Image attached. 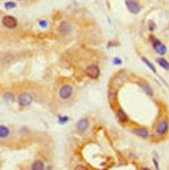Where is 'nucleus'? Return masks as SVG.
I'll use <instances>...</instances> for the list:
<instances>
[{
    "mask_svg": "<svg viewBox=\"0 0 169 170\" xmlns=\"http://www.w3.org/2000/svg\"><path fill=\"white\" fill-rule=\"evenodd\" d=\"M169 131V120L167 118H162L157 122L154 127V135L155 137H165Z\"/></svg>",
    "mask_w": 169,
    "mask_h": 170,
    "instance_id": "f257e3e1",
    "label": "nucleus"
},
{
    "mask_svg": "<svg viewBox=\"0 0 169 170\" xmlns=\"http://www.w3.org/2000/svg\"><path fill=\"white\" fill-rule=\"evenodd\" d=\"M126 80H127V72L126 70H120V72H118L112 77V80H111V91H116L118 88L122 87V85L126 83Z\"/></svg>",
    "mask_w": 169,
    "mask_h": 170,
    "instance_id": "f03ea898",
    "label": "nucleus"
},
{
    "mask_svg": "<svg viewBox=\"0 0 169 170\" xmlns=\"http://www.w3.org/2000/svg\"><path fill=\"white\" fill-rule=\"evenodd\" d=\"M16 101H18V105L20 108H26V107H30V105L33 104L34 96L31 93H29V92H22V93L18 96V99H16Z\"/></svg>",
    "mask_w": 169,
    "mask_h": 170,
    "instance_id": "7ed1b4c3",
    "label": "nucleus"
},
{
    "mask_svg": "<svg viewBox=\"0 0 169 170\" xmlns=\"http://www.w3.org/2000/svg\"><path fill=\"white\" fill-rule=\"evenodd\" d=\"M73 87L69 84H64L60 87L58 89V97L61 100H68V99H70L73 96Z\"/></svg>",
    "mask_w": 169,
    "mask_h": 170,
    "instance_id": "20e7f679",
    "label": "nucleus"
},
{
    "mask_svg": "<svg viewBox=\"0 0 169 170\" xmlns=\"http://www.w3.org/2000/svg\"><path fill=\"white\" fill-rule=\"evenodd\" d=\"M124 4H126V8L128 10V12L133 14V15H138L142 10L138 0H124Z\"/></svg>",
    "mask_w": 169,
    "mask_h": 170,
    "instance_id": "39448f33",
    "label": "nucleus"
},
{
    "mask_svg": "<svg viewBox=\"0 0 169 170\" xmlns=\"http://www.w3.org/2000/svg\"><path fill=\"white\" fill-rule=\"evenodd\" d=\"M72 31H73V26H72V23L68 22V20H64V22H61L58 25V33L61 35L68 37L72 34Z\"/></svg>",
    "mask_w": 169,
    "mask_h": 170,
    "instance_id": "423d86ee",
    "label": "nucleus"
},
{
    "mask_svg": "<svg viewBox=\"0 0 169 170\" xmlns=\"http://www.w3.org/2000/svg\"><path fill=\"white\" fill-rule=\"evenodd\" d=\"M2 25L4 26L6 29L12 30V29H16V27H18V20H16L15 16L6 15V16H3V19H2Z\"/></svg>",
    "mask_w": 169,
    "mask_h": 170,
    "instance_id": "0eeeda50",
    "label": "nucleus"
},
{
    "mask_svg": "<svg viewBox=\"0 0 169 170\" xmlns=\"http://www.w3.org/2000/svg\"><path fill=\"white\" fill-rule=\"evenodd\" d=\"M85 74L89 79H92V80H96V79H99L100 77V69H99V66L96 65V64H92V65H89L87 68V70H85Z\"/></svg>",
    "mask_w": 169,
    "mask_h": 170,
    "instance_id": "6e6552de",
    "label": "nucleus"
},
{
    "mask_svg": "<svg viewBox=\"0 0 169 170\" xmlns=\"http://www.w3.org/2000/svg\"><path fill=\"white\" fill-rule=\"evenodd\" d=\"M88 128H89V120H88L87 118H81V119H79V122H76V131L77 132L83 134Z\"/></svg>",
    "mask_w": 169,
    "mask_h": 170,
    "instance_id": "1a4fd4ad",
    "label": "nucleus"
},
{
    "mask_svg": "<svg viewBox=\"0 0 169 170\" xmlns=\"http://www.w3.org/2000/svg\"><path fill=\"white\" fill-rule=\"evenodd\" d=\"M133 132L134 135H137V137H140V138H142V139H147V138H150V131L147 130L146 127H135V128H133Z\"/></svg>",
    "mask_w": 169,
    "mask_h": 170,
    "instance_id": "9d476101",
    "label": "nucleus"
},
{
    "mask_svg": "<svg viewBox=\"0 0 169 170\" xmlns=\"http://www.w3.org/2000/svg\"><path fill=\"white\" fill-rule=\"evenodd\" d=\"M138 87H140L141 89L149 97H153V96H154V91H153V88L150 87V84H149L147 81H143V80H142V81H138Z\"/></svg>",
    "mask_w": 169,
    "mask_h": 170,
    "instance_id": "9b49d317",
    "label": "nucleus"
},
{
    "mask_svg": "<svg viewBox=\"0 0 169 170\" xmlns=\"http://www.w3.org/2000/svg\"><path fill=\"white\" fill-rule=\"evenodd\" d=\"M115 116H116L118 122H119L120 124H127L128 123V116H127L126 111H123L122 108H116V111H115Z\"/></svg>",
    "mask_w": 169,
    "mask_h": 170,
    "instance_id": "f8f14e48",
    "label": "nucleus"
},
{
    "mask_svg": "<svg viewBox=\"0 0 169 170\" xmlns=\"http://www.w3.org/2000/svg\"><path fill=\"white\" fill-rule=\"evenodd\" d=\"M11 137V130L10 127H7L4 124H0V139L4 141V139H8Z\"/></svg>",
    "mask_w": 169,
    "mask_h": 170,
    "instance_id": "ddd939ff",
    "label": "nucleus"
},
{
    "mask_svg": "<svg viewBox=\"0 0 169 170\" xmlns=\"http://www.w3.org/2000/svg\"><path fill=\"white\" fill-rule=\"evenodd\" d=\"M30 169L31 170H45L46 169V165L42 159H35L31 165H30Z\"/></svg>",
    "mask_w": 169,
    "mask_h": 170,
    "instance_id": "4468645a",
    "label": "nucleus"
},
{
    "mask_svg": "<svg viewBox=\"0 0 169 170\" xmlns=\"http://www.w3.org/2000/svg\"><path fill=\"white\" fill-rule=\"evenodd\" d=\"M3 100H4L7 104H11L14 101H16V97L14 96L12 92H6V93H3Z\"/></svg>",
    "mask_w": 169,
    "mask_h": 170,
    "instance_id": "2eb2a0df",
    "label": "nucleus"
},
{
    "mask_svg": "<svg viewBox=\"0 0 169 170\" xmlns=\"http://www.w3.org/2000/svg\"><path fill=\"white\" fill-rule=\"evenodd\" d=\"M141 60H142V62H143L145 65H146V66L149 68V69L151 70V72H153L154 74H157V76H158V73H157V69H155V68H154V65H153V64H151L150 61H149V60L146 58V57H141Z\"/></svg>",
    "mask_w": 169,
    "mask_h": 170,
    "instance_id": "dca6fc26",
    "label": "nucleus"
},
{
    "mask_svg": "<svg viewBox=\"0 0 169 170\" xmlns=\"http://www.w3.org/2000/svg\"><path fill=\"white\" fill-rule=\"evenodd\" d=\"M157 64L162 68V69L169 70V62L165 58H162V57H157Z\"/></svg>",
    "mask_w": 169,
    "mask_h": 170,
    "instance_id": "f3484780",
    "label": "nucleus"
},
{
    "mask_svg": "<svg viewBox=\"0 0 169 170\" xmlns=\"http://www.w3.org/2000/svg\"><path fill=\"white\" fill-rule=\"evenodd\" d=\"M149 41H150V42H151V46H153V49H154V50L157 49V47H158V46H160L161 43H162L161 41L158 39V38H155L154 35H150V37H149Z\"/></svg>",
    "mask_w": 169,
    "mask_h": 170,
    "instance_id": "a211bd4d",
    "label": "nucleus"
},
{
    "mask_svg": "<svg viewBox=\"0 0 169 170\" xmlns=\"http://www.w3.org/2000/svg\"><path fill=\"white\" fill-rule=\"evenodd\" d=\"M154 52L157 53V54H158V56H160V57H161V56H164V54H167V46H165L164 43H161V45L158 46L157 49L154 50Z\"/></svg>",
    "mask_w": 169,
    "mask_h": 170,
    "instance_id": "6ab92c4d",
    "label": "nucleus"
},
{
    "mask_svg": "<svg viewBox=\"0 0 169 170\" xmlns=\"http://www.w3.org/2000/svg\"><path fill=\"white\" fill-rule=\"evenodd\" d=\"M68 122H69V116H66V115H60L58 116V124H66Z\"/></svg>",
    "mask_w": 169,
    "mask_h": 170,
    "instance_id": "aec40b11",
    "label": "nucleus"
},
{
    "mask_svg": "<svg viewBox=\"0 0 169 170\" xmlns=\"http://www.w3.org/2000/svg\"><path fill=\"white\" fill-rule=\"evenodd\" d=\"M16 3L15 2H7V3H4V8L6 10H14V8H16Z\"/></svg>",
    "mask_w": 169,
    "mask_h": 170,
    "instance_id": "412c9836",
    "label": "nucleus"
},
{
    "mask_svg": "<svg viewBox=\"0 0 169 170\" xmlns=\"http://www.w3.org/2000/svg\"><path fill=\"white\" fill-rule=\"evenodd\" d=\"M29 132H30V130H29V127H26V126H23V127L19 128V134L22 135V137H26V135H29Z\"/></svg>",
    "mask_w": 169,
    "mask_h": 170,
    "instance_id": "4be33fe9",
    "label": "nucleus"
},
{
    "mask_svg": "<svg viewBox=\"0 0 169 170\" xmlns=\"http://www.w3.org/2000/svg\"><path fill=\"white\" fill-rule=\"evenodd\" d=\"M147 27H149V30H150V31H154V30L157 29V26H155L154 22H149L147 23Z\"/></svg>",
    "mask_w": 169,
    "mask_h": 170,
    "instance_id": "5701e85b",
    "label": "nucleus"
},
{
    "mask_svg": "<svg viewBox=\"0 0 169 170\" xmlns=\"http://www.w3.org/2000/svg\"><path fill=\"white\" fill-rule=\"evenodd\" d=\"M38 25L42 27V29H46L47 27V20H45V19H41L39 22H38Z\"/></svg>",
    "mask_w": 169,
    "mask_h": 170,
    "instance_id": "b1692460",
    "label": "nucleus"
},
{
    "mask_svg": "<svg viewBox=\"0 0 169 170\" xmlns=\"http://www.w3.org/2000/svg\"><path fill=\"white\" fill-rule=\"evenodd\" d=\"M112 64H114V65H116V66H120L122 65V60L120 58H114L112 60Z\"/></svg>",
    "mask_w": 169,
    "mask_h": 170,
    "instance_id": "393cba45",
    "label": "nucleus"
},
{
    "mask_svg": "<svg viewBox=\"0 0 169 170\" xmlns=\"http://www.w3.org/2000/svg\"><path fill=\"white\" fill-rule=\"evenodd\" d=\"M153 164H154V169H160V165H158V162H157V158H153Z\"/></svg>",
    "mask_w": 169,
    "mask_h": 170,
    "instance_id": "a878e982",
    "label": "nucleus"
},
{
    "mask_svg": "<svg viewBox=\"0 0 169 170\" xmlns=\"http://www.w3.org/2000/svg\"><path fill=\"white\" fill-rule=\"evenodd\" d=\"M114 45H118V43L116 42H112V41H110V42L107 43V47H108V49H111V47H114Z\"/></svg>",
    "mask_w": 169,
    "mask_h": 170,
    "instance_id": "bb28decb",
    "label": "nucleus"
},
{
    "mask_svg": "<svg viewBox=\"0 0 169 170\" xmlns=\"http://www.w3.org/2000/svg\"><path fill=\"white\" fill-rule=\"evenodd\" d=\"M76 169H77V170H81V169L85 170V168H84V166H76Z\"/></svg>",
    "mask_w": 169,
    "mask_h": 170,
    "instance_id": "cd10ccee",
    "label": "nucleus"
},
{
    "mask_svg": "<svg viewBox=\"0 0 169 170\" xmlns=\"http://www.w3.org/2000/svg\"><path fill=\"white\" fill-rule=\"evenodd\" d=\"M16 2H22V0H16Z\"/></svg>",
    "mask_w": 169,
    "mask_h": 170,
    "instance_id": "c85d7f7f",
    "label": "nucleus"
}]
</instances>
